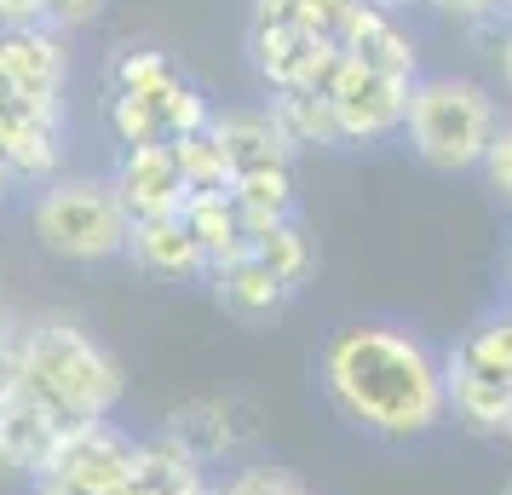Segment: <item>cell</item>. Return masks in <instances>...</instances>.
Here are the masks:
<instances>
[{
    "label": "cell",
    "mask_w": 512,
    "mask_h": 495,
    "mask_svg": "<svg viewBox=\"0 0 512 495\" xmlns=\"http://www.w3.org/2000/svg\"><path fill=\"white\" fill-rule=\"evenodd\" d=\"M35 495H98V490H81V484H70V478L47 472V478H35Z\"/></svg>",
    "instance_id": "32"
},
{
    "label": "cell",
    "mask_w": 512,
    "mask_h": 495,
    "mask_svg": "<svg viewBox=\"0 0 512 495\" xmlns=\"http://www.w3.org/2000/svg\"><path fill=\"white\" fill-rule=\"evenodd\" d=\"M190 495H219V484H202V490H190Z\"/></svg>",
    "instance_id": "36"
},
{
    "label": "cell",
    "mask_w": 512,
    "mask_h": 495,
    "mask_svg": "<svg viewBox=\"0 0 512 495\" xmlns=\"http://www.w3.org/2000/svg\"><path fill=\"white\" fill-rule=\"evenodd\" d=\"M213 139L225 150L236 179L248 173H271V167H294V144L277 127L271 104H231V110H213Z\"/></svg>",
    "instance_id": "12"
},
{
    "label": "cell",
    "mask_w": 512,
    "mask_h": 495,
    "mask_svg": "<svg viewBox=\"0 0 512 495\" xmlns=\"http://www.w3.org/2000/svg\"><path fill=\"white\" fill-rule=\"evenodd\" d=\"M432 12L449 18V24H461V29H478V24L512 18V0H432Z\"/></svg>",
    "instance_id": "28"
},
{
    "label": "cell",
    "mask_w": 512,
    "mask_h": 495,
    "mask_svg": "<svg viewBox=\"0 0 512 495\" xmlns=\"http://www.w3.org/2000/svg\"><path fill=\"white\" fill-rule=\"evenodd\" d=\"M202 484H213L208 467H202L190 449L173 444L167 432L139 438V461H133V484H127V490H144V495H190V490H202Z\"/></svg>",
    "instance_id": "18"
},
{
    "label": "cell",
    "mask_w": 512,
    "mask_h": 495,
    "mask_svg": "<svg viewBox=\"0 0 512 495\" xmlns=\"http://www.w3.org/2000/svg\"><path fill=\"white\" fill-rule=\"evenodd\" d=\"M121 495H144V490H121Z\"/></svg>",
    "instance_id": "39"
},
{
    "label": "cell",
    "mask_w": 512,
    "mask_h": 495,
    "mask_svg": "<svg viewBox=\"0 0 512 495\" xmlns=\"http://www.w3.org/2000/svg\"><path fill=\"white\" fill-rule=\"evenodd\" d=\"M29 231L52 260L104 265V260H127L133 219H127L116 185L104 173H58L52 185L29 196Z\"/></svg>",
    "instance_id": "4"
},
{
    "label": "cell",
    "mask_w": 512,
    "mask_h": 495,
    "mask_svg": "<svg viewBox=\"0 0 512 495\" xmlns=\"http://www.w3.org/2000/svg\"><path fill=\"white\" fill-rule=\"evenodd\" d=\"M265 271H277L282 283L300 294L311 277H317V242L305 236L300 219H288V225H271V231H259L254 236V248H248Z\"/></svg>",
    "instance_id": "21"
},
{
    "label": "cell",
    "mask_w": 512,
    "mask_h": 495,
    "mask_svg": "<svg viewBox=\"0 0 512 495\" xmlns=\"http://www.w3.org/2000/svg\"><path fill=\"white\" fill-rule=\"evenodd\" d=\"M248 64L265 81V93H328L346 52L311 29H265L248 35Z\"/></svg>",
    "instance_id": "9"
},
{
    "label": "cell",
    "mask_w": 512,
    "mask_h": 495,
    "mask_svg": "<svg viewBox=\"0 0 512 495\" xmlns=\"http://www.w3.org/2000/svg\"><path fill=\"white\" fill-rule=\"evenodd\" d=\"M213 104L185 70L144 87V93H127V98H104V127L121 150H139V144H179L190 133H208L213 127Z\"/></svg>",
    "instance_id": "5"
},
{
    "label": "cell",
    "mask_w": 512,
    "mask_h": 495,
    "mask_svg": "<svg viewBox=\"0 0 512 495\" xmlns=\"http://www.w3.org/2000/svg\"><path fill=\"white\" fill-rule=\"evenodd\" d=\"M236 208L248 219V231H271V225H288L300 219V190H294V167H271V173H248L236 179Z\"/></svg>",
    "instance_id": "20"
},
{
    "label": "cell",
    "mask_w": 512,
    "mask_h": 495,
    "mask_svg": "<svg viewBox=\"0 0 512 495\" xmlns=\"http://www.w3.org/2000/svg\"><path fill=\"white\" fill-rule=\"evenodd\" d=\"M70 438V426L52 415L47 403L35 398V392H12V398L0 403V449H6V461L12 472H29V478H47L52 461H58V449Z\"/></svg>",
    "instance_id": "13"
},
{
    "label": "cell",
    "mask_w": 512,
    "mask_h": 495,
    "mask_svg": "<svg viewBox=\"0 0 512 495\" xmlns=\"http://www.w3.org/2000/svg\"><path fill=\"white\" fill-rule=\"evenodd\" d=\"M41 24V0H0V29Z\"/></svg>",
    "instance_id": "31"
},
{
    "label": "cell",
    "mask_w": 512,
    "mask_h": 495,
    "mask_svg": "<svg viewBox=\"0 0 512 495\" xmlns=\"http://www.w3.org/2000/svg\"><path fill=\"white\" fill-rule=\"evenodd\" d=\"M18 190H24V185H18V179H12V167L0 162V208H6V202H12V196H18Z\"/></svg>",
    "instance_id": "33"
},
{
    "label": "cell",
    "mask_w": 512,
    "mask_h": 495,
    "mask_svg": "<svg viewBox=\"0 0 512 495\" xmlns=\"http://www.w3.org/2000/svg\"><path fill=\"white\" fill-rule=\"evenodd\" d=\"M6 472H12V461H6V449H0V478H6Z\"/></svg>",
    "instance_id": "37"
},
{
    "label": "cell",
    "mask_w": 512,
    "mask_h": 495,
    "mask_svg": "<svg viewBox=\"0 0 512 495\" xmlns=\"http://www.w3.org/2000/svg\"><path fill=\"white\" fill-rule=\"evenodd\" d=\"M0 81L24 98L35 116L64 121L70 116V35H58L47 24H18L0 29Z\"/></svg>",
    "instance_id": "7"
},
{
    "label": "cell",
    "mask_w": 512,
    "mask_h": 495,
    "mask_svg": "<svg viewBox=\"0 0 512 495\" xmlns=\"http://www.w3.org/2000/svg\"><path fill=\"white\" fill-rule=\"evenodd\" d=\"M173 150H179V167H185L190 202H196V196H231V190H236V173H231V162H225L219 139H213V127H208V133L179 139Z\"/></svg>",
    "instance_id": "23"
},
{
    "label": "cell",
    "mask_w": 512,
    "mask_h": 495,
    "mask_svg": "<svg viewBox=\"0 0 512 495\" xmlns=\"http://www.w3.org/2000/svg\"><path fill=\"white\" fill-rule=\"evenodd\" d=\"M484 185L495 196H507L512 202V121L501 127V139L489 144V162H484Z\"/></svg>",
    "instance_id": "30"
},
{
    "label": "cell",
    "mask_w": 512,
    "mask_h": 495,
    "mask_svg": "<svg viewBox=\"0 0 512 495\" xmlns=\"http://www.w3.org/2000/svg\"><path fill=\"white\" fill-rule=\"evenodd\" d=\"M110 12V0H41V24L58 29V35H75V29H93L98 18Z\"/></svg>",
    "instance_id": "27"
},
{
    "label": "cell",
    "mask_w": 512,
    "mask_h": 495,
    "mask_svg": "<svg viewBox=\"0 0 512 495\" xmlns=\"http://www.w3.org/2000/svg\"><path fill=\"white\" fill-rule=\"evenodd\" d=\"M265 104H271L277 127L288 133L294 156L300 150H346V133H340V116H334L328 93H271Z\"/></svg>",
    "instance_id": "19"
},
{
    "label": "cell",
    "mask_w": 512,
    "mask_h": 495,
    "mask_svg": "<svg viewBox=\"0 0 512 495\" xmlns=\"http://www.w3.org/2000/svg\"><path fill=\"white\" fill-rule=\"evenodd\" d=\"M127 260H133V271L162 277V283H208V260H202V248H196V236H190L185 213L133 225Z\"/></svg>",
    "instance_id": "16"
},
{
    "label": "cell",
    "mask_w": 512,
    "mask_h": 495,
    "mask_svg": "<svg viewBox=\"0 0 512 495\" xmlns=\"http://www.w3.org/2000/svg\"><path fill=\"white\" fill-rule=\"evenodd\" d=\"M507 455H512V432H507Z\"/></svg>",
    "instance_id": "40"
},
{
    "label": "cell",
    "mask_w": 512,
    "mask_h": 495,
    "mask_svg": "<svg viewBox=\"0 0 512 495\" xmlns=\"http://www.w3.org/2000/svg\"><path fill=\"white\" fill-rule=\"evenodd\" d=\"M133 461H139V438L116 421H87L75 426L64 449H58V461L52 472L58 478H70L81 490H98V495H121L133 484Z\"/></svg>",
    "instance_id": "11"
},
{
    "label": "cell",
    "mask_w": 512,
    "mask_h": 495,
    "mask_svg": "<svg viewBox=\"0 0 512 495\" xmlns=\"http://www.w3.org/2000/svg\"><path fill=\"white\" fill-rule=\"evenodd\" d=\"M501 495H512V484H501Z\"/></svg>",
    "instance_id": "38"
},
{
    "label": "cell",
    "mask_w": 512,
    "mask_h": 495,
    "mask_svg": "<svg viewBox=\"0 0 512 495\" xmlns=\"http://www.w3.org/2000/svg\"><path fill=\"white\" fill-rule=\"evenodd\" d=\"M24 392H35L75 432L87 421H110L127 380H121V363L104 352V340H93L75 317H35Z\"/></svg>",
    "instance_id": "3"
},
{
    "label": "cell",
    "mask_w": 512,
    "mask_h": 495,
    "mask_svg": "<svg viewBox=\"0 0 512 495\" xmlns=\"http://www.w3.org/2000/svg\"><path fill=\"white\" fill-rule=\"evenodd\" d=\"M208 288H213V300L225 306V317H236L242 329H259V323H271V317H282L294 306V288L282 283L277 271H265L254 254H242L231 265H213Z\"/></svg>",
    "instance_id": "15"
},
{
    "label": "cell",
    "mask_w": 512,
    "mask_h": 495,
    "mask_svg": "<svg viewBox=\"0 0 512 495\" xmlns=\"http://www.w3.org/2000/svg\"><path fill=\"white\" fill-rule=\"evenodd\" d=\"M110 185H116L121 208H127L133 225H144V219H173V213H185V202H190L185 167H179V150H173V144L121 150L116 167H110Z\"/></svg>",
    "instance_id": "10"
},
{
    "label": "cell",
    "mask_w": 512,
    "mask_h": 495,
    "mask_svg": "<svg viewBox=\"0 0 512 495\" xmlns=\"http://www.w3.org/2000/svg\"><path fill=\"white\" fill-rule=\"evenodd\" d=\"M185 225H190V236H196L208 271L213 265L242 260V254L254 248V231H248V219L236 208V196H196V202H185Z\"/></svg>",
    "instance_id": "17"
},
{
    "label": "cell",
    "mask_w": 512,
    "mask_h": 495,
    "mask_svg": "<svg viewBox=\"0 0 512 495\" xmlns=\"http://www.w3.org/2000/svg\"><path fill=\"white\" fill-rule=\"evenodd\" d=\"M369 6H386V12H409V6H432V0H369Z\"/></svg>",
    "instance_id": "34"
},
{
    "label": "cell",
    "mask_w": 512,
    "mask_h": 495,
    "mask_svg": "<svg viewBox=\"0 0 512 495\" xmlns=\"http://www.w3.org/2000/svg\"><path fill=\"white\" fill-rule=\"evenodd\" d=\"M265 29H305V6L300 0H248V35Z\"/></svg>",
    "instance_id": "29"
},
{
    "label": "cell",
    "mask_w": 512,
    "mask_h": 495,
    "mask_svg": "<svg viewBox=\"0 0 512 495\" xmlns=\"http://www.w3.org/2000/svg\"><path fill=\"white\" fill-rule=\"evenodd\" d=\"M409 98H415V81L369 70V64H357V58H346L340 75H334V87H328V104H334V116H340L346 150L403 139V127H409Z\"/></svg>",
    "instance_id": "6"
},
{
    "label": "cell",
    "mask_w": 512,
    "mask_h": 495,
    "mask_svg": "<svg viewBox=\"0 0 512 495\" xmlns=\"http://www.w3.org/2000/svg\"><path fill=\"white\" fill-rule=\"evenodd\" d=\"M317 386L328 409L374 444H420L449 421L443 352L397 323H346L323 340Z\"/></svg>",
    "instance_id": "1"
},
{
    "label": "cell",
    "mask_w": 512,
    "mask_h": 495,
    "mask_svg": "<svg viewBox=\"0 0 512 495\" xmlns=\"http://www.w3.org/2000/svg\"><path fill=\"white\" fill-rule=\"evenodd\" d=\"M346 58L357 64H369V70H386V75H403V81H420V41L409 35L403 24V12H386V6H357V18H351L346 41H340Z\"/></svg>",
    "instance_id": "14"
},
{
    "label": "cell",
    "mask_w": 512,
    "mask_h": 495,
    "mask_svg": "<svg viewBox=\"0 0 512 495\" xmlns=\"http://www.w3.org/2000/svg\"><path fill=\"white\" fill-rule=\"evenodd\" d=\"M300 6H305V29H311V35H323V41H334V47H340L363 0H300Z\"/></svg>",
    "instance_id": "26"
},
{
    "label": "cell",
    "mask_w": 512,
    "mask_h": 495,
    "mask_svg": "<svg viewBox=\"0 0 512 495\" xmlns=\"http://www.w3.org/2000/svg\"><path fill=\"white\" fill-rule=\"evenodd\" d=\"M219 495H311V490L277 461H236L219 478Z\"/></svg>",
    "instance_id": "24"
},
{
    "label": "cell",
    "mask_w": 512,
    "mask_h": 495,
    "mask_svg": "<svg viewBox=\"0 0 512 495\" xmlns=\"http://www.w3.org/2000/svg\"><path fill=\"white\" fill-rule=\"evenodd\" d=\"M466 35H472V47L495 64V93H501V104L512 110V18H501V24H478V29H466Z\"/></svg>",
    "instance_id": "25"
},
{
    "label": "cell",
    "mask_w": 512,
    "mask_h": 495,
    "mask_svg": "<svg viewBox=\"0 0 512 495\" xmlns=\"http://www.w3.org/2000/svg\"><path fill=\"white\" fill-rule=\"evenodd\" d=\"M501 127H507V104L489 81L461 70H426L409 98L403 144L432 173H484Z\"/></svg>",
    "instance_id": "2"
},
{
    "label": "cell",
    "mask_w": 512,
    "mask_h": 495,
    "mask_svg": "<svg viewBox=\"0 0 512 495\" xmlns=\"http://www.w3.org/2000/svg\"><path fill=\"white\" fill-rule=\"evenodd\" d=\"M507 300H512V248H507Z\"/></svg>",
    "instance_id": "35"
},
{
    "label": "cell",
    "mask_w": 512,
    "mask_h": 495,
    "mask_svg": "<svg viewBox=\"0 0 512 495\" xmlns=\"http://www.w3.org/2000/svg\"><path fill=\"white\" fill-rule=\"evenodd\" d=\"M162 432L179 449H190L202 467H219V461H236L265 438V409L248 392H225V398H190L179 403L162 421Z\"/></svg>",
    "instance_id": "8"
},
{
    "label": "cell",
    "mask_w": 512,
    "mask_h": 495,
    "mask_svg": "<svg viewBox=\"0 0 512 495\" xmlns=\"http://www.w3.org/2000/svg\"><path fill=\"white\" fill-rule=\"evenodd\" d=\"M167 75H179V64L167 58L162 47H110L104 58V98H127V93H144V87H156Z\"/></svg>",
    "instance_id": "22"
}]
</instances>
